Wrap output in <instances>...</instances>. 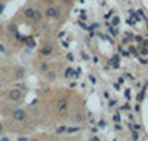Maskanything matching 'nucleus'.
Returning a JSON list of instances; mask_svg holds the SVG:
<instances>
[{"label": "nucleus", "mask_w": 148, "mask_h": 141, "mask_svg": "<svg viewBox=\"0 0 148 141\" xmlns=\"http://www.w3.org/2000/svg\"><path fill=\"white\" fill-rule=\"evenodd\" d=\"M61 14H62V10H61L59 6H47L45 10H43V17L46 19H51V21H55V19H59L61 18Z\"/></svg>", "instance_id": "obj_1"}, {"label": "nucleus", "mask_w": 148, "mask_h": 141, "mask_svg": "<svg viewBox=\"0 0 148 141\" xmlns=\"http://www.w3.org/2000/svg\"><path fill=\"white\" fill-rule=\"evenodd\" d=\"M10 118L14 122L16 123H24V122H27L28 120V111L25 109H14L10 113Z\"/></svg>", "instance_id": "obj_2"}, {"label": "nucleus", "mask_w": 148, "mask_h": 141, "mask_svg": "<svg viewBox=\"0 0 148 141\" xmlns=\"http://www.w3.org/2000/svg\"><path fill=\"white\" fill-rule=\"evenodd\" d=\"M68 107H70V102H68V98H65V97H59L55 102V110L59 116H64L68 111Z\"/></svg>", "instance_id": "obj_3"}, {"label": "nucleus", "mask_w": 148, "mask_h": 141, "mask_svg": "<svg viewBox=\"0 0 148 141\" xmlns=\"http://www.w3.org/2000/svg\"><path fill=\"white\" fill-rule=\"evenodd\" d=\"M6 98H8V101L15 102V104L16 102H21L24 100V91H21V89H18V88H12V89L8 91Z\"/></svg>", "instance_id": "obj_4"}, {"label": "nucleus", "mask_w": 148, "mask_h": 141, "mask_svg": "<svg viewBox=\"0 0 148 141\" xmlns=\"http://www.w3.org/2000/svg\"><path fill=\"white\" fill-rule=\"evenodd\" d=\"M84 120H86V114H84V111H82V110L76 111V113L73 114V118H71V123H73V125H77V126L83 125Z\"/></svg>", "instance_id": "obj_5"}, {"label": "nucleus", "mask_w": 148, "mask_h": 141, "mask_svg": "<svg viewBox=\"0 0 148 141\" xmlns=\"http://www.w3.org/2000/svg\"><path fill=\"white\" fill-rule=\"evenodd\" d=\"M53 52V43L52 42H47L43 45V48L40 49V55L42 57H51Z\"/></svg>", "instance_id": "obj_6"}, {"label": "nucleus", "mask_w": 148, "mask_h": 141, "mask_svg": "<svg viewBox=\"0 0 148 141\" xmlns=\"http://www.w3.org/2000/svg\"><path fill=\"white\" fill-rule=\"evenodd\" d=\"M36 8H33V6H27V8H24V10H22V15H24V18L25 19H30V21H33V18H34V15H36Z\"/></svg>", "instance_id": "obj_7"}, {"label": "nucleus", "mask_w": 148, "mask_h": 141, "mask_svg": "<svg viewBox=\"0 0 148 141\" xmlns=\"http://www.w3.org/2000/svg\"><path fill=\"white\" fill-rule=\"evenodd\" d=\"M24 76H25V68L18 67L16 71H15V79H24Z\"/></svg>", "instance_id": "obj_8"}, {"label": "nucleus", "mask_w": 148, "mask_h": 141, "mask_svg": "<svg viewBox=\"0 0 148 141\" xmlns=\"http://www.w3.org/2000/svg\"><path fill=\"white\" fill-rule=\"evenodd\" d=\"M39 70H40V73H45V74H46L49 70H51V68H49V64H47V61H43V62H40Z\"/></svg>", "instance_id": "obj_9"}, {"label": "nucleus", "mask_w": 148, "mask_h": 141, "mask_svg": "<svg viewBox=\"0 0 148 141\" xmlns=\"http://www.w3.org/2000/svg\"><path fill=\"white\" fill-rule=\"evenodd\" d=\"M42 18H43V12H40L39 9H37V10H36V15H34V18H33V21L40 22V21H42Z\"/></svg>", "instance_id": "obj_10"}, {"label": "nucleus", "mask_w": 148, "mask_h": 141, "mask_svg": "<svg viewBox=\"0 0 148 141\" xmlns=\"http://www.w3.org/2000/svg\"><path fill=\"white\" fill-rule=\"evenodd\" d=\"M55 132H56L58 135H61V134H64V132H67V126H58Z\"/></svg>", "instance_id": "obj_11"}, {"label": "nucleus", "mask_w": 148, "mask_h": 141, "mask_svg": "<svg viewBox=\"0 0 148 141\" xmlns=\"http://www.w3.org/2000/svg\"><path fill=\"white\" fill-rule=\"evenodd\" d=\"M80 129V128L76 125V126H70V128H67V132H70V134H74V132H77Z\"/></svg>", "instance_id": "obj_12"}, {"label": "nucleus", "mask_w": 148, "mask_h": 141, "mask_svg": "<svg viewBox=\"0 0 148 141\" xmlns=\"http://www.w3.org/2000/svg\"><path fill=\"white\" fill-rule=\"evenodd\" d=\"M74 74V70L73 68H65V73H64V77H70V76H73Z\"/></svg>", "instance_id": "obj_13"}, {"label": "nucleus", "mask_w": 148, "mask_h": 141, "mask_svg": "<svg viewBox=\"0 0 148 141\" xmlns=\"http://www.w3.org/2000/svg\"><path fill=\"white\" fill-rule=\"evenodd\" d=\"M46 76H47L49 80H53V79H55V71H53V70H49V71L46 73Z\"/></svg>", "instance_id": "obj_14"}, {"label": "nucleus", "mask_w": 148, "mask_h": 141, "mask_svg": "<svg viewBox=\"0 0 148 141\" xmlns=\"http://www.w3.org/2000/svg\"><path fill=\"white\" fill-rule=\"evenodd\" d=\"M15 88H18V89H21V91H27V85L24 83V82H19Z\"/></svg>", "instance_id": "obj_15"}, {"label": "nucleus", "mask_w": 148, "mask_h": 141, "mask_svg": "<svg viewBox=\"0 0 148 141\" xmlns=\"http://www.w3.org/2000/svg\"><path fill=\"white\" fill-rule=\"evenodd\" d=\"M139 52H141V55H148V49L141 45V46H139Z\"/></svg>", "instance_id": "obj_16"}, {"label": "nucleus", "mask_w": 148, "mask_h": 141, "mask_svg": "<svg viewBox=\"0 0 148 141\" xmlns=\"http://www.w3.org/2000/svg\"><path fill=\"white\" fill-rule=\"evenodd\" d=\"M5 132H6V126L3 122H0V135H3Z\"/></svg>", "instance_id": "obj_17"}, {"label": "nucleus", "mask_w": 148, "mask_h": 141, "mask_svg": "<svg viewBox=\"0 0 148 141\" xmlns=\"http://www.w3.org/2000/svg\"><path fill=\"white\" fill-rule=\"evenodd\" d=\"M5 9H6V3L5 2H0V15L5 12Z\"/></svg>", "instance_id": "obj_18"}, {"label": "nucleus", "mask_w": 148, "mask_h": 141, "mask_svg": "<svg viewBox=\"0 0 148 141\" xmlns=\"http://www.w3.org/2000/svg\"><path fill=\"white\" fill-rule=\"evenodd\" d=\"M120 119H121V118H120V113H116L114 116H113V120H114L116 123H117V122H120Z\"/></svg>", "instance_id": "obj_19"}, {"label": "nucleus", "mask_w": 148, "mask_h": 141, "mask_svg": "<svg viewBox=\"0 0 148 141\" xmlns=\"http://www.w3.org/2000/svg\"><path fill=\"white\" fill-rule=\"evenodd\" d=\"M0 141H12V140H10V137L3 134V135H0Z\"/></svg>", "instance_id": "obj_20"}, {"label": "nucleus", "mask_w": 148, "mask_h": 141, "mask_svg": "<svg viewBox=\"0 0 148 141\" xmlns=\"http://www.w3.org/2000/svg\"><path fill=\"white\" fill-rule=\"evenodd\" d=\"M144 95H145V94H144V91H142V92H139V94H138V102H141V101H142V100H144Z\"/></svg>", "instance_id": "obj_21"}, {"label": "nucleus", "mask_w": 148, "mask_h": 141, "mask_svg": "<svg viewBox=\"0 0 148 141\" xmlns=\"http://www.w3.org/2000/svg\"><path fill=\"white\" fill-rule=\"evenodd\" d=\"M119 22H120V18H114V19H113V24H111V25H114V27H116V25H119Z\"/></svg>", "instance_id": "obj_22"}, {"label": "nucleus", "mask_w": 148, "mask_h": 141, "mask_svg": "<svg viewBox=\"0 0 148 141\" xmlns=\"http://www.w3.org/2000/svg\"><path fill=\"white\" fill-rule=\"evenodd\" d=\"M82 58H83L84 61H88V59H89V55L86 54V52H82Z\"/></svg>", "instance_id": "obj_23"}, {"label": "nucleus", "mask_w": 148, "mask_h": 141, "mask_svg": "<svg viewBox=\"0 0 148 141\" xmlns=\"http://www.w3.org/2000/svg\"><path fill=\"white\" fill-rule=\"evenodd\" d=\"M89 141H101V138L98 137V135H93V137H92V138H90Z\"/></svg>", "instance_id": "obj_24"}, {"label": "nucleus", "mask_w": 148, "mask_h": 141, "mask_svg": "<svg viewBox=\"0 0 148 141\" xmlns=\"http://www.w3.org/2000/svg\"><path fill=\"white\" fill-rule=\"evenodd\" d=\"M16 141H28V137H18Z\"/></svg>", "instance_id": "obj_25"}, {"label": "nucleus", "mask_w": 148, "mask_h": 141, "mask_svg": "<svg viewBox=\"0 0 148 141\" xmlns=\"http://www.w3.org/2000/svg\"><path fill=\"white\" fill-rule=\"evenodd\" d=\"M67 59H68V61H74V55H73V54H68V55H67Z\"/></svg>", "instance_id": "obj_26"}, {"label": "nucleus", "mask_w": 148, "mask_h": 141, "mask_svg": "<svg viewBox=\"0 0 148 141\" xmlns=\"http://www.w3.org/2000/svg\"><path fill=\"white\" fill-rule=\"evenodd\" d=\"M139 62H141V64H148V59H145V58L141 57V58H139Z\"/></svg>", "instance_id": "obj_27"}, {"label": "nucleus", "mask_w": 148, "mask_h": 141, "mask_svg": "<svg viewBox=\"0 0 148 141\" xmlns=\"http://www.w3.org/2000/svg\"><path fill=\"white\" fill-rule=\"evenodd\" d=\"M120 110H130V106H129V104H125V106H123Z\"/></svg>", "instance_id": "obj_28"}, {"label": "nucleus", "mask_w": 148, "mask_h": 141, "mask_svg": "<svg viewBox=\"0 0 148 141\" xmlns=\"http://www.w3.org/2000/svg\"><path fill=\"white\" fill-rule=\"evenodd\" d=\"M125 97H126L127 100L130 98V91H129V89H126V92H125Z\"/></svg>", "instance_id": "obj_29"}, {"label": "nucleus", "mask_w": 148, "mask_h": 141, "mask_svg": "<svg viewBox=\"0 0 148 141\" xmlns=\"http://www.w3.org/2000/svg\"><path fill=\"white\" fill-rule=\"evenodd\" d=\"M135 111H136V113H138V111H141V106H139V102H138L136 106H135Z\"/></svg>", "instance_id": "obj_30"}, {"label": "nucleus", "mask_w": 148, "mask_h": 141, "mask_svg": "<svg viewBox=\"0 0 148 141\" xmlns=\"http://www.w3.org/2000/svg\"><path fill=\"white\" fill-rule=\"evenodd\" d=\"M89 79H90V82H92V83H96V77H93V76H92V74L89 76Z\"/></svg>", "instance_id": "obj_31"}, {"label": "nucleus", "mask_w": 148, "mask_h": 141, "mask_svg": "<svg viewBox=\"0 0 148 141\" xmlns=\"http://www.w3.org/2000/svg\"><path fill=\"white\" fill-rule=\"evenodd\" d=\"M114 104H116V101H114V100H111V101H110V104H108V106H110V107H113Z\"/></svg>", "instance_id": "obj_32"}, {"label": "nucleus", "mask_w": 148, "mask_h": 141, "mask_svg": "<svg viewBox=\"0 0 148 141\" xmlns=\"http://www.w3.org/2000/svg\"><path fill=\"white\" fill-rule=\"evenodd\" d=\"M98 131H99V129H98V128H96V126H95V128H92V132H93V134H96Z\"/></svg>", "instance_id": "obj_33"}, {"label": "nucleus", "mask_w": 148, "mask_h": 141, "mask_svg": "<svg viewBox=\"0 0 148 141\" xmlns=\"http://www.w3.org/2000/svg\"><path fill=\"white\" fill-rule=\"evenodd\" d=\"M99 126H101V128H104V126H105V122H104V120H101V122H99Z\"/></svg>", "instance_id": "obj_34"}, {"label": "nucleus", "mask_w": 148, "mask_h": 141, "mask_svg": "<svg viewBox=\"0 0 148 141\" xmlns=\"http://www.w3.org/2000/svg\"><path fill=\"white\" fill-rule=\"evenodd\" d=\"M61 2H62L64 5H68V3H70V0H61Z\"/></svg>", "instance_id": "obj_35"}, {"label": "nucleus", "mask_w": 148, "mask_h": 141, "mask_svg": "<svg viewBox=\"0 0 148 141\" xmlns=\"http://www.w3.org/2000/svg\"><path fill=\"white\" fill-rule=\"evenodd\" d=\"M28 141H40L39 138H28Z\"/></svg>", "instance_id": "obj_36"}, {"label": "nucleus", "mask_w": 148, "mask_h": 141, "mask_svg": "<svg viewBox=\"0 0 148 141\" xmlns=\"http://www.w3.org/2000/svg\"><path fill=\"white\" fill-rule=\"evenodd\" d=\"M0 50H2V52H5V48H3V45H0Z\"/></svg>", "instance_id": "obj_37"}, {"label": "nucleus", "mask_w": 148, "mask_h": 141, "mask_svg": "<svg viewBox=\"0 0 148 141\" xmlns=\"http://www.w3.org/2000/svg\"><path fill=\"white\" fill-rule=\"evenodd\" d=\"M51 141H61V140H58V138H55V140H51Z\"/></svg>", "instance_id": "obj_38"}]
</instances>
